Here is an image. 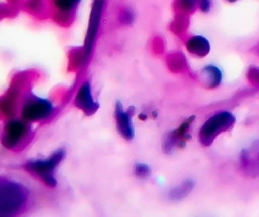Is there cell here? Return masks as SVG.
I'll list each match as a JSON object with an SVG mask.
<instances>
[{
    "label": "cell",
    "instance_id": "1",
    "mask_svg": "<svg viewBox=\"0 0 259 217\" xmlns=\"http://www.w3.org/2000/svg\"><path fill=\"white\" fill-rule=\"evenodd\" d=\"M29 191L22 184L14 181L2 183V217H15L26 205Z\"/></svg>",
    "mask_w": 259,
    "mask_h": 217
},
{
    "label": "cell",
    "instance_id": "2",
    "mask_svg": "<svg viewBox=\"0 0 259 217\" xmlns=\"http://www.w3.org/2000/svg\"><path fill=\"white\" fill-rule=\"evenodd\" d=\"M234 122H235V118L228 111H222L220 114L214 115L201 128L199 135L200 141L205 146L211 145L218 135L230 129Z\"/></svg>",
    "mask_w": 259,
    "mask_h": 217
},
{
    "label": "cell",
    "instance_id": "3",
    "mask_svg": "<svg viewBox=\"0 0 259 217\" xmlns=\"http://www.w3.org/2000/svg\"><path fill=\"white\" fill-rule=\"evenodd\" d=\"M64 157L65 152L63 150H58L48 159L30 161V162L26 164V169L29 172L40 176L49 187H55L57 181L53 178V171L59 165L61 161L64 159Z\"/></svg>",
    "mask_w": 259,
    "mask_h": 217
},
{
    "label": "cell",
    "instance_id": "4",
    "mask_svg": "<svg viewBox=\"0 0 259 217\" xmlns=\"http://www.w3.org/2000/svg\"><path fill=\"white\" fill-rule=\"evenodd\" d=\"M115 119L117 130L126 140H132L134 138V127L132 122V117L127 111L124 110L122 105L118 102L115 108Z\"/></svg>",
    "mask_w": 259,
    "mask_h": 217
},
{
    "label": "cell",
    "instance_id": "5",
    "mask_svg": "<svg viewBox=\"0 0 259 217\" xmlns=\"http://www.w3.org/2000/svg\"><path fill=\"white\" fill-rule=\"evenodd\" d=\"M52 113V106L50 103L43 99H38V101L31 102L28 104L26 108L23 109V116L27 119L31 120H40L46 118Z\"/></svg>",
    "mask_w": 259,
    "mask_h": 217
},
{
    "label": "cell",
    "instance_id": "6",
    "mask_svg": "<svg viewBox=\"0 0 259 217\" xmlns=\"http://www.w3.org/2000/svg\"><path fill=\"white\" fill-rule=\"evenodd\" d=\"M75 105L88 114H93L96 111L98 106L93 101V97H92L91 93V86L88 82H85L81 86V89H79L75 98Z\"/></svg>",
    "mask_w": 259,
    "mask_h": 217
},
{
    "label": "cell",
    "instance_id": "7",
    "mask_svg": "<svg viewBox=\"0 0 259 217\" xmlns=\"http://www.w3.org/2000/svg\"><path fill=\"white\" fill-rule=\"evenodd\" d=\"M103 4H104L103 0H95L93 5V9H92L89 32H88V36H86V49H88V51H90L92 45H93V40L96 35L98 26H100Z\"/></svg>",
    "mask_w": 259,
    "mask_h": 217
},
{
    "label": "cell",
    "instance_id": "8",
    "mask_svg": "<svg viewBox=\"0 0 259 217\" xmlns=\"http://www.w3.org/2000/svg\"><path fill=\"white\" fill-rule=\"evenodd\" d=\"M209 43L206 39L202 38V36H194L188 42V50L195 55L199 57H204L209 52Z\"/></svg>",
    "mask_w": 259,
    "mask_h": 217
},
{
    "label": "cell",
    "instance_id": "9",
    "mask_svg": "<svg viewBox=\"0 0 259 217\" xmlns=\"http://www.w3.org/2000/svg\"><path fill=\"white\" fill-rule=\"evenodd\" d=\"M194 188L193 181H184L181 184H179L178 187L172 189L169 193V197L172 201H180L182 198L186 197L191 191Z\"/></svg>",
    "mask_w": 259,
    "mask_h": 217
},
{
    "label": "cell",
    "instance_id": "10",
    "mask_svg": "<svg viewBox=\"0 0 259 217\" xmlns=\"http://www.w3.org/2000/svg\"><path fill=\"white\" fill-rule=\"evenodd\" d=\"M207 76V84H209L211 88L218 86L221 83L222 74L215 66H206V69L203 71Z\"/></svg>",
    "mask_w": 259,
    "mask_h": 217
},
{
    "label": "cell",
    "instance_id": "11",
    "mask_svg": "<svg viewBox=\"0 0 259 217\" xmlns=\"http://www.w3.org/2000/svg\"><path fill=\"white\" fill-rule=\"evenodd\" d=\"M150 172V168L147 164H137L135 166V175L139 178L149 177Z\"/></svg>",
    "mask_w": 259,
    "mask_h": 217
},
{
    "label": "cell",
    "instance_id": "12",
    "mask_svg": "<svg viewBox=\"0 0 259 217\" xmlns=\"http://www.w3.org/2000/svg\"><path fill=\"white\" fill-rule=\"evenodd\" d=\"M79 0H55V4H57L61 9H71L76 4H78Z\"/></svg>",
    "mask_w": 259,
    "mask_h": 217
},
{
    "label": "cell",
    "instance_id": "13",
    "mask_svg": "<svg viewBox=\"0 0 259 217\" xmlns=\"http://www.w3.org/2000/svg\"><path fill=\"white\" fill-rule=\"evenodd\" d=\"M200 8L202 11L207 12L211 9V0H200Z\"/></svg>",
    "mask_w": 259,
    "mask_h": 217
},
{
    "label": "cell",
    "instance_id": "14",
    "mask_svg": "<svg viewBox=\"0 0 259 217\" xmlns=\"http://www.w3.org/2000/svg\"><path fill=\"white\" fill-rule=\"evenodd\" d=\"M251 72H252V77H254V80H256V82L259 83V70L252 69Z\"/></svg>",
    "mask_w": 259,
    "mask_h": 217
},
{
    "label": "cell",
    "instance_id": "15",
    "mask_svg": "<svg viewBox=\"0 0 259 217\" xmlns=\"http://www.w3.org/2000/svg\"><path fill=\"white\" fill-rule=\"evenodd\" d=\"M140 118L141 119H146V116L145 115H140Z\"/></svg>",
    "mask_w": 259,
    "mask_h": 217
},
{
    "label": "cell",
    "instance_id": "16",
    "mask_svg": "<svg viewBox=\"0 0 259 217\" xmlns=\"http://www.w3.org/2000/svg\"><path fill=\"white\" fill-rule=\"evenodd\" d=\"M227 2H230V3H234V2H236V0H227Z\"/></svg>",
    "mask_w": 259,
    "mask_h": 217
}]
</instances>
